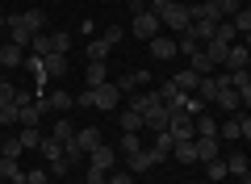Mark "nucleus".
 Returning <instances> with one entry per match:
<instances>
[{"instance_id":"864d4df0","label":"nucleus","mask_w":251,"mask_h":184,"mask_svg":"<svg viewBox=\"0 0 251 184\" xmlns=\"http://www.w3.org/2000/svg\"><path fill=\"white\" fill-rule=\"evenodd\" d=\"M239 101H243V105L251 109V84H247V88H239Z\"/></svg>"},{"instance_id":"4be33fe9","label":"nucleus","mask_w":251,"mask_h":184,"mask_svg":"<svg viewBox=\"0 0 251 184\" xmlns=\"http://www.w3.org/2000/svg\"><path fill=\"white\" fill-rule=\"evenodd\" d=\"M38 151H42L46 163H59V159H63V142L54 138V134H50V138H42V147H38Z\"/></svg>"},{"instance_id":"3c124183","label":"nucleus","mask_w":251,"mask_h":184,"mask_svg":"<svg viewBox=\"0 0 251 184\" xmlns=\"http://www.w3.org/2000/svg\"><path fill=\"white\" fill-rule=\"evenodd\" d=\"M147 9H151L147 0H130V13H134V17H138V13H147Z\"/></svg>"},{"instance_id":"052dcab7","label":"nucleus","mask_w":251,"mask_h":184,"mask_svg":"<svg viewBox=\"0 0 251 184\" xmlns=\"http://www.w3.org/2000/svg\"><path fill=\"white\" fill-rule=\"evenodd\" d=\"M188 4H197V0H188Z\"/></svg>"},{"instance_id":"f8f14e48","label":"nucleus","mask_w":251,"mask_h":184,"mask_svg":"<svg viewBox=\"0 0 251 184\" xmlns=\"http://www.w3.org/2000/svg\"><path fill=\"white\" fill-rule=\"evenodd\" d=\"M197 159H201V163L222 159V138H197Z\"/></svg>"},{"instance_id":"72a5a7b5","label":"nucleus","mask_w":251,"mask_h":184,"mask_svg":"<svg viewBox=\"0 0 251 184\" xmlns=\"http://www.w3.org/2000/svg\"><path fill=\"white\" fill-rule=\"evenodd\" d=\"M105 79H109V67H105V63H88V88L105 84Z\"/></svg>"},{"instance_id":"2eb2a0df","label":"nucleus","mask_w":251,"mask_h":184,"mask_svg":"<svg viewBox=\"0 0 251 184\" xmlns=\"http://www.w3.org/2000/svg\"><path fill=\"white\" fill-rule=\"evenodd\" d=\"M9 38H13V42H17V46L34 42V34H29V29H25V17H21V13H17V17H9Z\"/></svg>"},{"instance_id":"423d86ee","label":"nucleus","mask_w":251,"mask_h":184,"mask_svg":"<svg viewBox=\"0 0 251 184\" xmlns=\"http://www.w3.org/2000/svg\"><path fill=\"white\" fill-rule=\"evenodd\" d=\"M88 159H92L88 167H97V172H113V167H117V151L105 147V142H100L97 151H88Z\"/></svg>"},{"instance_id":"b1692460","label":"nucleus","mask_w":251,"mask_h":184,"mask_svg":"<svg viewBox=\"0 0 251 184\" xmlns=\"http://www.w3.org/2000/svg\"><path fill=\"white\" fill-rule=\"evenodd\" d=\"M21 176H25V172H21V163H17V159H4V155H0V180H4V184H13V180H21Z\"/></svg>"},{"instance_id":"e433bc0d","label":"nucleus","mask_w":251,"mask_h":184,"mask_svg":"<svg viewBox=\"0 0 251 184\" xmlns=\"http://www.w3.org/2000/svg\"><path fill=\"white\" fill-rule=\"evenodd\" d=\"M226 172H230L226 159H209V163H205V176H209V180H226Z\"/></svg>"},{"instance_id":"dca6fc26","label":"nucleus","mask_w":251,"mask_h":184,"mask_svg":"<svg viewBox=\"0 0 251 184\" xmlns=\"http://www.w3.org/2000/svg\"><path fill=\"white\" fill-rule=\"evenodd\" d=\"M172 84L180 88V92H197V84H201V76L193 67H184V71H176V76H172Z\"/></svg>"},{"instance_id":"6e6d98bb","label":"nucleus","mask_w":251,"mask_h":184,"mask_svg":"<svg viewBox=\"0 0 251 184\" xmlns=\"http://www.w3.org/2000/svg\"><path fill=\"white\" fill-rule=\"evenodd\" d=\"M13 184H29V180H25V176H21V180H13Z\"/></svg>"},{"instance_id":"7c9ffc66","label":"nucleus","mask_w":251,"mask_h":184,"mask_svg":"<svg viewBox=\"0 0 251 184\" xmlns=\"http://www.w3.org/2000/svg\"><path fill=\"white\" fill-rule=\"evenodd\" d=\"M226 167H230L234 176H243V180L251 176V163H247V155H226Z\"/></svg>"},{"instance_id":"680f3d73","label":"nucleus","mask_w":251,"mask_h":184,"mask_svg":"<svg viewBox=\"0 0 251 184\" xmlns=\"http://www.w3.org/2000/svg\"><path fill=\"white\" fill-rule=\"evenodd\" d=\"M0 147H4V138H0Z\"/></svg>"},{"instance_id":"5701e85b","label":"nucleus","mask_w":251,"mask_h":184,"mask_svg":"<svg viewBox=\"0 0 251 184\" xmlns=\"http://www.w3.org/2000/svg\"><path fill=\"white\" fill-rule=\"evenodd\" d=\"M172 155H176L180 163H197V138H188V142H176V147H172Z\"/></svg>"},{"instance_id":"37998d69","label":"nucleus","mask_w":251,"mask_h":184,"mask_svg":"<svg viewBox=\"0 0 251 184\" xmlns=\"http://www.w3.org/2000/svg\"><path fill=\"white\" fill-rule=\"evenodd\" d=\"M122 34H126L122 26H105V29H100V38H105L109 46H117V42H122Z\"/></svg>"},{"instance_id":"e2e57ef3","label":"nucleus","mask_w":251,"mask_h":184,"mask_svg":"<svg viewBox=\"0 0 251 184\" xmlns=\"http://www.w3.org/2000/svg\"><path fill=\"white\" fill-rule=\"evenodd\" d=\"M247 163H251V155H247Z\"/></svg>"},{"instance_id":"0e129e2a","label":"nucleus","mask_w":251,"mask_h":184,"mask_svg":"<svg viewBox=\"0 0 251 184\" xmlns=\"http://www.w3.org/2000/svg\"><path fill=\"white\" fill-rule=\"evenodd\" d=\"M0 71H4V67H0Z\"/></svg>"},{"instance_id":"13d9d810","label":"nucleus","mask_w":251,"mask_h":184,"mask_svg":"<svg viewBox=\"0 0 251 184\" xmlns=\"http://www.w3.org/2000/svg\"><path fill=\"white\" fill-rule=\"evenodd\" d=\"M243 9H251V0H243Z\"/></svg>"},{"instance_id":"a18cd8bd","label":"nucleus","mask_w":251,"mask_h":184,"mask_svg":"<svg viewBox=\"0 0 251 184\" xmlns=\"http://www.w3.org/2000/svg\"><path fill=\"white\" fill-rule=\"evenodd\" d=\"M29 184H50V172H42V167H34V172H25Z\"/></svg>"},{"instance_id":"f03ea898","label":"nucleus","mask_w":251,"mask_h":184,"mask_svg":"<svg viewBox=\"0 0 251 184\" xmlns=\"http://www.w3.org/2000/svg\"><path fill=\"white\" fill-rule=\"evenodd\" d=\"M117 101H122V88H117L113 79H105V84H97V88H92V109H100V113L117 109Z\"/></svg>"},{"instance_id":"393cba45","label":"nucleus","mask_w":251,"mask_h":184,"mask_svg":"<svg viewBox=\"0 0 251 184\" xmlns=\"http://www.w3.org/2000/svg\"><path fill=\"white\" fill-rule=\"evenodd\" d=\"M117 126H122V134H138V130H143V113H138V109H126Z\"/></svg>"},{"instance_id":"c9c22d12","label":"nucleus","mask_w":251,"mask_h":184,"mask_svg":"<svg viewBox=\"0 0 251 184\" xmlns=\"http://www.w3.org/2000/svg\"><path fill=\"white\" fill-rule=\"evenodd\" d=\"M17 122H21V105L13 101V105H4V109H0V126H17Z\"/></svg>"},{"instance_id":"ea45409f","label":"nucleus","mask_w":251,"mask_h":184,"mask_svg":"<svg viewBox=\"0 0 251 184\" xmlns=\"http://www.w3.org/2000/svg\"><path fill=\"white\" fill-rule=\"evenodd\" d=\"M218 138H222V142H234V138H239V117L226 122V126H218Z\"/></svg>"},{"instance_id":"4c0bfd02","label":"nucleus","mask_w":251,"mask_h":184,"mask_svg":"<svg viewBox=\"0 0 251 184\" xmlns=\"http://www.w3.org/2000/svg\"><path fill=\"white\" fill-rule=\"evenodd\" d=\"M0 155H4V159H21V155H25V147H21V138H4V147H0Z\"/></svg>"},{"instance_id":"a878e982","label":"nucleus","mask_w":251,"mask_h":184,"mask_svg":"<svg viewBox=\"0 0 251 184\" xmlns=\"http://www.w3.org/2000/svg\"><path fill=\"white\" fill-rule=\"evenodd\" d=\"M193 126H197V138H218V122L214 117L201 113V117H193Z\"/></svg>"},{"instance_id":"aec40b11","label":"nucleus","mask_w":251,"mask_h":184,"mask_svg":"<svg viewBox=\"0 0 251 184\" xmlns=\"http://www.w3.org/2000/svg\"><path fill=\"white\" fill-rule=\"evenodd\" d=\"M109 51H113V46H109L100 34H97V38H88V63H105V59H109Z\"/></svg>"},{"instance_id":"7ed1b4c3","label":"nucleus","mask_w":251,"mask_h":184,"mask_svg":"<svg viewBox=\"0 0 251 184\" xmlns=\"http://www.w3.org/2000/svg\"><path fill=\"white\" fill-rule=\"evenodd\" d=\"M130 29H134V38L151 42V38H159L163 21H159V13H151V9H147V13H138V17H134V26H130Z\"/></svg>"},{"instance_id":"09e8293b","label":"nucleus","mask_w":251,"mask_h":184,"mask_svg":"<svg viewBox=\"0 0 251 184\" xmlns=\"http://www.w3.org/2000/svg\"><path fill=\"white\" fill-rule=\"evenodd\" d=\"M88 184H109V172H97V167H88Z\"/></svg>"},{"instance_id":"8fccbe9b","label":"nucleus","mask_w":251,"mask_h":184,"mask_svg":"<svg viewBox=\"0 0 251 184\" xmlns=\"http://www.w3.org/2000/svg\"><path fill=\"white\" fill-rule=\"evenodd\" d=\"M75 109H92V88H88V92H80V97H75Z\"/></svg>"},{"instance_id":"cd10ccee","label":"nucleus","mask_w":251,"mask_h":184,"mask_svg":"<svg viewBox=\"0 0 251 184\" xmlns=\"http://www.w3.org/2000/svg\"><path fill=\"white\" fill-rule=\"evenodd\" d=\"M54 138H59L63 147H67V142H75V126L67 122V117H59V122H54Z\"/></svg>"},{"instance_id":"1a4fd4ad","label":"nucleus","mask_w":251,"mask_h":184,"mask_svg":"<svg viewBox=\"0 0 251 184\" xmlns=\"http://www.w3.org/2000/svg\"><path fill=\"white\" fill-rule=\"evenodd\" d=\"M0 67H25V46H17V42L0 46Z\"/></svg>"},{"instance_id":"58836bf2","label":"nucleus","mask_w":251,"mask_h":184,"mask_svg":"<svg viewBox=\"0 0 251 184\" xmlns=\"http://www.w3.org/2000/svg\"><path fill=\"white\" fill-rule=\"evenodd\" d=\"M230 21H234V29H239V34H251V9H239Z\"/></svg>"},{"instance_id":"c85d7f7f","label":"nucleus","mask_w":251,"mask_h":184,"mask_svg":"<svg viewBox=\"0 0 251 184\" xmlns=\"http://www.w3.org/2000/svg\"><path fill=\"white\" fill-rule=\"evenodd\" d=\"M226 51H230V46H226L222 38H209V42H205V54H209L214 63H226Z\"/></svg>"},{"instance_id":"c03bdc74","label":"nucleus","mask_w":251,"mask_h":184,"mask_svg":"<svg viewBox=\"0 0 251 184\" xmlns=\"http://www.w3.org/2000/svg\"><path fill=\"white\" fill-rule=\"evenodd\" d=\"M109 184H134V172L126 167V172H109Z\"/></svg>"},{"instance_id":"473e14b6","label":"nucleus","mask_w":251,"mask_h":184,"mask_svg":"<svg viewBox=\"0 0 251 184\" xmlns=\"http://www.w3.org/2000/svg\"><path fill=\"white\" fill-rule=\"evenodd\" d=\"M214 38H222L226 46H234V38H239V29H234V21H230V17H226V21H218V34H214Z\"/></svg>"},{"instance_id":"f704fd0d","label":"nucleus","mask_w":251,"mask_h":184,"mask_svg":"<svg viewBox=\"0 0 251 184\" xmlns=\"http://www.w3.org/2000/svg\"><path fill=\"white\" fill-rule=\"evenodd\" d=\"M21 147H42V130H38V126H25V130H21Z\"/></svg>"},{"instance_id":"603ef678","label":"nucleus","mask_w":251,"mask_h":184,"mask_svg":"<svg viewBox=\"0 0 251 184\" xmlns=\"http://www.w3.org/2000/svg\"><path fill=\"white\" fill-rule=\"evenodd\" d=\"M147 4H151V13H163V9L172 4V0H147Z\"/></svg>"},{"instance_id":"4468645a","label":"nucleus","mask_w":251,"mask_h":184,"mask_svg":"<svg viewBox=\"0 0 251 184\" xmlns=\"http://www.w3.org/2000/svg\"><path fill=\"white\" fill-rule=\"evenodd\" d=\"M184 34H188V38H197V42H201V46H205V42H209V38H214V34H218V21H193V26H188V29H184Z\"/></svg>"},{"instance_id":"9b49d317","label":"nucleus","mask_w":251,"mask_h":184,"mask_svg":"<svg viewBox=\"0 0 251 184\" xmlns=\"http://www.w3.org/2000/svg\"><path fill=\"white\" fill-rule=\"evenodd\" d=\"M176 54H180V46L176 42H172V38H151V59H176Z\"/></svg>"},{"instance_id":"6e6552de","label":"nucleus","mask_w":251,"mask_h":184,"mask_svg":"<svg viewBox=\"0 0 251 184\" xmlns=\"http://www.w3.org/2000/svg\"><path fill=\"white\" fill-rule=\"evenodd\" d=\"M67 76V54H46L42 59V79H59Z\"/></svg>"},{"instance_id":"6ab92c4d","label":"nucleus","mask_w":251,"mask_h":184,"mask_svg":"<svg viewBox=\"0 0 251 184\" xmlns=\"http://www.w3.org/2000/svg\"><path fill=\"white\" fill-rule=\"evenodd\" d=\"M172 147H176V138H172V130H155V142H151V151L159 159H168L172 155Z\"/></svg>"},{"instance_id":"49530a36","label":"nucleus","mask_w":251,"mask_h":184,"mask_svg":"<svg viewBox=\"0 0 251 184\" xmlns=\"http://www.w3.org/2000/svg\"><path fill=\"white\" fill-rule=\"evenodd\" d=\"M239 138H247V142H251V113H243V117H239Z\"/></svg>"},{"instance_id":"a211bd4d","label":"nucleus","mask_w":251,"mask_h":184,"mask_svg":"<svg viewBox=\"0 0 251 184\" xmlns=\"http://www.w3.org/2000/svg\"><path fill=\"white\" fill-rule=\"evenodd\" d=\"M75 142H80L84 155H88V151L100 147V130H97V126H84V130H75Z\"/></svg>"},{"instance_id":"f3484780","label":"nucleus","mask_w":251,"mask_h":184,"mask_svg":"<svg viewBox=\"0 0 251 184\" xmlns=\"http://www.w3.org/2000/svg\"><path fill=\"white\" fill-rule=\"evenodd\" d=\"M188 59H193V71H197V76H214V67H218V63L205 54V46H197V51L188 54Z\"/></svg>"},{"instance_id":"f257e3e1","label":"nucleus","mask_w":251,"mask_h":184,"mask_svg":"<svg viewBox=\"0 0 251 184\" xmlns=\"http://www.w3.org/2000/svg\"><path fill=\"white\" fill-rule=\"evenodd\" d=\"M159 21H163L168 29H180V34H184V29L193 26V4H188V0H172L168 9L159 13Z\"/></svg>"},{"instance_id":"79ce46f5","label":"nucleus","mask_w":251,"mask_h":184,"mask_svg":"<svg viewBox=\"0 0 251 184\" xmlns=\"http://www.w3.org/2000/svg\"><path fill=\"white\" fill-rule=\"evenodd\" d=\"M134 151H143L138 134H122V155H134Z\"/></svg>"},{"instance_id":"ddd939ff","label":"nucleus","mask_w":251,"mask_h":184,"mask_svg":"<svg viewBox=\"0 0 251 184\" xmlns=\"http://www.w3.org/2000/svg\"><path fill=\"white\" fill-rule=\"evenodd\" d=\"M46 105H50V113H67V109H75V97L72 92H46Z\"/></svg>"},{"instance_id":"bb28decb","label":"nucleus","mask_w":251,"mask_h":184,"mask_svg":"<svg viewBox=\"0 0 251 184\" xmlns=\"http://www.w3.org/2000/svg\"><path fill=\"white\" fill-rule=\"evenodd\" d=\"M21 17H25V29H29V34H42V26H46V13H42V9H25Z\"/></svg>"},{"instance_id":"39448f33","label":"nucleus","mask_w":251,"mask_h":184,"mask_svg":"<svg viewBox=\"0 0 251 184\" xmlns=\"http://www.w3.org/2000/svg\"><path fill=\"white\" fill-rule=\"evenodd\" d=\"M155 163H159V155H155V151L151 147H143V151H134V155H126V167H130V172H151V167Z\"/></svg>"},{"instance_id":"20e7f679","label":"nucleus","mask_w":251,"mask_h":184,"mask_svg":"<svg viewBox=\"0 0 251 184\" xmlns=\"http://www.w3.org/2000/svg\"><path fill=\"white\" fill-rule=\"evenodd\" d=\"M168 130H172V138H176V142H188V138H197V126H193V117H188V113H172Z\"/></svg>"},{"instance_id":"c756f323","label":"nucleus","mask_w":251,"mask_h":184,"mask_svg":"<svg viewBox=\"0 0 251 184\" xmlns=\"http://www.w3.org/2000/svg\"><path fill=\"white\" fill-rule=\"evenodd\" d=\"M29 54H38V59L54 54V51H50V34H34V42H29Z\"/></svg>"},{"instance_id":"4d7b16f0","label":"nucleus","mask_w":251,"mask_h":184,"mask_svg":"<svg viewBox=\"0 0 251 184\" xmlns=\"http://www.w3.org/2000/svg\"><path fill=\"white\" fill-rule=\"evenodd\" d=\"M243 46H247V51H251V34H247V42H243Z\"/></svg>"},{"instance_id":"9d476101","label":"nucleus","mask_w":251,"mask_h":184,"mask_svg":"<svg viewBox=\"0 0 251 184\" xmlns=\"http://www.w3.org/2000/svg\"><path fill=\"white\" fill-rule=\"evenodd\" d=\"M247 59H251V51L234 42L230 51H226V63H222V67H226V71H243V67H247Z\"/></svg>"},{"instance_id":"2f4dec72","label":"nucleus","mask_w":251,"mask_h":184,"mask_svg":"<svg viewBox=\"0 0 251 184\" xmlns=\"http://www.w3.org/2000/svg\"><path fill=\"white\" fill-rule=\"evenodd\" d=\"M50 51H54V54H67V51H72V34H67V29L50 34Z\"/></svg>"},{"instance_id":"5fc2aeb1","label":"nucleus","mask_w":251,"mask_h":184,"mask_svg":"<svg viewBox=\"0 0 251 184\" xmlns=\"http://www.w3.org/2000/svg\"><path fill=\"white\" fill-rule=\"evenodd\" d=\"M0 29H9V17H4V13H0Z\"/></svg>"},{"instance_id":"0eeeda50","label":"nucleus","mask_w":251,"mask_h":184,"mask_svg":"<svg viewBox=\"0 0 251 184\" xmlns=\"http://www.w3.org/2000/svg\"><path fill=\"white\" fill-rule=\"evenodd\" d=\"M193 21H226V13L218 9L214 0H197L193 4Z\"/></svg>"},{"instance_id":"bf43d9fd","label":"nucleus","mask_w":251,"mask_h":184,"mask_svg":"<svg viewBox=\"0 0 251 184\" xmlns=\"http://www.w3.org/2000/svg\"><path fill=\"white\" fill-rule=\"evenodd\" d=\"M247 71H251V59H247Z\"/></svg>"},{"instance_id":"de8ad7c7","label":"nucleus","mask_w":251,"mask_h":184,"mask_svg":"<svg viewBox=\"0 0 251 184\" xmlns=\"http://www.w3.org/2000/svg\"><path fill=\"white\" fill-rule=\"evenodd\" d=\"M50 172H54V176H67V172H72V159L63 155V159H59V163H50Z\"/></svg>"},{"instance_id":"412c9836","label":"nucleus","mask_w":251,"mask_h":184,"mask_svg":"<svg viewBox=\"0 0 251 184\" xmlns=\"http://www.w3.org/2000/svg\"><path fill=\"white\" fill-rule=\"evenodd\" d=\"M147 84H151V71H130V76L117 79V88H122V92H130V88H147Z\"/></svg>"},{"instance_id":"a19ab883","label":"nucleus","mask_w":251,"mask_h":184,"mask_svg":"<svg viewBox=\"0 0 251 184\" xmlns=\"http://www.w3.org/2000/svg\"><path fill=\"white\" fill-rule=\"evenodd\" d=\"M13 101H17V88H13L9 79H0V109H4V105H13Z\"/></svg>"},{"instance_id":"69168bd1","label":"nucleus","mask_w":251,"mask_h":184,"mask_svg":"<svg viewBox=\"0 0 251 184\" xmlns=\"http://www.w3.org/2000/svg\"><path fill=\"white\" fill-rule=\"evenodd\" d=\"M0 184H4V180H0Z\"/></svg>"}]
</instances>
